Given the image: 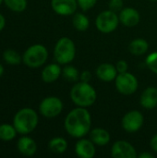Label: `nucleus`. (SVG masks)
I'll return each mask as SVG.
<instances>
[{"instance_id": "f257e3e1", "label": "nucleus", "mask_w": 157, "mask_h": 158, "mask_svg": "<svg viewBox=\"0 0 157 158\" xmlns=\"http://www.w3.org/2000/svg\"><path fill=\"white\" fill-rule=\"evenodd\" d=\"M92 117L86 107L78 106L72 109L66 117L64 127L68 135L73 138H83L90 132Z\"/></svg>"}, {"instance_id": "f03ea898", "label": "nucleus", "mask_w": 157, "mask_h": 158, "mask_svg": "<svg viewBox=\"0 0 157 158\" xmlns=\"http://www.w3.org/2000/svg\"><path fill=\"white\" fill-rule=\"evenodd\" d=\"M70 98L77 106L89 107L95 103L97 94L89 82L80 81L71 88Z\"/></svg>"}, {"instance_id": "7ed1b4c3", "label": "nucleus", "mask_w": 157, "mask_h": 158, "mask_svg": "<svg viewBox=\"0 0 157 158\" xmlns=\"http://www.w3.org/2000/svg\"><path fill=\"white\" fill-rule=\"evenodd\" d=\"M39 118L37 113L29 107L18 111L13 119V126L20 134H29L32 132L38 125Z\"/></svg>"}, {"instance_id": "20e7f679", "label": "nucleus", "mask_w": 157, "mask_h": 158, "mask_svg": "<svg viewBox=\"0 0 157 158\" xmlns=\"http://www.w3.org/2000/svg\"><path fill=\"white\" fill-rule=\"evenodd\" d=\"M76 56V46L74 42L68 37L60 38L54 49V56L60 65H67L73 61Z\"/></svg>"}, {"instance_id": "39448f33", "label": "nucleus", "mask_w": 157, "mask_h": 158, "mask_svg": "<svg viewBox=\"0 0 157 158\" xmlns=\"http://www.w3.org/2000/svg\"><path fill=\"white\" fill-rule=\"evenodd\" d=\"M48 57V51L43 44H37L30 46L23 54V63L30 68H39L43 66Z\"/></svg>"}, {"instance_id": "423d86ee", "label": "nucleus", "mask_w": 157, "mask_h": 158, "mask_svg": "<svg viewBox=\"0 0 157 158\" xmlns=\"http://www.w3.org/2000/svg\"><path fill=\"white\" fill-rule=\"evenodd\" d=\"M115 85L119 94L123 95H131L137 91L139 82L133 74L127 71L118 74L115 80Z\"/></svg>"}, {"instance_id": "0eeeda50", "label": "nucleus", "mask_w": 157, "mask_h": 158, "mask_svg": "<svg viewBox=\"0 0 157 158\" xmlns=\"http://www.w3.org/2000/svg\"><path fill=\"white\" fill-rule=\"evenodd\" d=\"M118 23L119 17L116 12L110 9L101 12L95 19L96 28L103 33H110L114 31L118 28Z\"/></svg>"}, {"instance_id": "6e6552de", "label": "nucleus", "mask_w": 157, "mask_h": 158, "mask_svg": "<svg viewBox=\"0 0 157 158\" xmlns=\"http://www.w3.org/2000/svg\"><path fill=\"white\" fill-rule=\"evenodd\" d=\"M63 110V103L56 96L45 97L39 106L40 113L48 118L57 117Z\"/></svg>"}, {"instance_id": "1a4fd4ad", "label": "nucleus", "mask_w": 157, "mask_h": 158, "mask_svg": "<svg viewBox=\"0 0 157 158\" xmlns=\"http://www.w3.org/2000/svg\"><path fill=\"white\" fill-rule=\"evenodd\" d=\"M143 116L140 111L131 110L124 115L121 120V125L127 132L133 133L140 131L143 125Z\"/></svg>"}, {"instance_id": "9d476101", "label": "nucleus", "mask_w": 157, "mask_h": 158, "mask_svg": "<svg viewBox=\"0 0 157 158\" xmlns=\"http://www.w3.org/2000/svg\"><path fill=\"white\" fill-rule=\"evenodd\" d=\"M111 156L115 158H136L137 151L134 146L127 141H118L111 148Z\"/></svg>"}, {"instance_id": "9b49d317", "label": "nucleus", "mask_w": 157, "mask_h": 158, "mask_svg": "<svg viewBox=\"0 0 157 158\" xmlns=\"http://www.w3.org/2000/svg\"><path fill=\"white\" fill-rule=\"evenodd\" d=\"M53 10L61 16H69L75 14L78 6L77 0H51Z\"/></svg>"}, {"instance_id": "f8f14e48", "label": "nucleus", "mask_w": 157, "mask_h": 158, "mask_svg": "<svg viewBox=\"0 0 157 158\" xmlns=\"http://www.w3.org/2000/svg\"><path fill=\"white\" fill-rule=\"evenodd\" d=\"M75 153L81 158H93L95 156V144L88 139L81 138L75 145Z\"/></svg>"}, {"instance_id": "ddd939ff", "label": "nucleus", "mask_w": 157, "mask_h": 158, "mask_svg": "<svg viewBox=\"0 0 157 158\" xmlns=\"http://www.w3.org/2000/svg\"><path fill=\"white\" fill-rule=\"evenodd\" d=\"M119 21L126 27H135L139 24L141 16L137 9L125 7L119 12Z\"/></svg>"}, {"instance_id": "4468645a", "label": "nucleus", "mask_w": 157, "mask_h": 158, "mask_svg": "<svg viewBox=\"0 0 157 158\" xmlns=\"http://www.w3.org/2000/svg\"><path fill=\"white\" fill-rule=\"evenodd\" d=\"M140 104L145 109H154L157 106V88L148 87L141 94Z\"/></svg>"}, {"instance_id": "2eb2a0df", "label": "nucleus", "mask_w": 157, "mask_h": 158, "mask_svg": "<svg viewBox=\"0 0 157 158\" xmlns=\"http://www.w3.org/2000/svg\"><path fill=\"white\" fill-rule=\"evenodd\" d=\"M118 74V72L117 70L116 66L109 64V63L101 64L96 69V75L103 81L109 82V81H115Z\"/></svg>"}, {"instance_id": "dca6fc26", "label": "nucleus", "mask_w": 157, "mask_h": 158, "mask_svg": "<svg viewBox=\"0 0 157 158\" xmlns=\"http://www.w3.org/2000/svg\"><path fill=\"white\" fill-rule=\"evenodd\" d=\"M17 148L21 155L25 156H32L37 151V144L31 138L23 136L18 141Z\"/></svg>"}, {"instance_id": "f3484780", "label": "nucleus", "mask_w": 157, "mask_h": 158, "mask_svg": "<svg viewBox=\"0 0 157 158\" xmlns=\"http://www.w3.org/2000/svg\"><path fill=\"white\" fill-rule=\"evenodd\" d=\"M62 74V69L58 64H49L42 71V80L46 83L56 81Z\"/></svg>"}, {"instance_id": "a211bd4d", "label": "nucleus", "mask_w": 157, "mask_h": 158, "mask_svg": "<svg viewBox=\"0 0 157 158\" xmlns=\"http://www.w3.org/2000/svg\"><path fill=\"white\" fill-rule=\"evenodd\" d=\"M90 140L97 146H105L110 142V134L105 129L95 128L90 131Z\"/></svg>"}, {"instance_id": "6ab92c4d", "label": "nucleus", "mask_w": 157, "mask_h": 158, "mask_svg": "<svg viewBox=\"0 0 157 158\" xmlns=\"http://www.w3.org/2000/svg\"><path fill=\"white\" fill-rule=\"evenodd\" d=\"M149 49V44L146 40L143 38H137L132 40L129 44L130 52L134 56L144 55Z\"/></svg>"}, {"instance_id": "aec40b11", "label": "nucleus", "mask_w": 157, "mask_h": 158, "mask_svg": "<svg viewBox=\"0 0 157 158\" xmlns=\"http://www.w3.org/2000/svg\"><path fill=\"white\" fill-rule=\"evenodd\" d=\"M48 148L52 153L63 154L68 149V142L62 137H55L48 143Z\"/></svg>"}, {"instance_id": "412c9836", "label": "nucleus", "mask_w": 157, "mask_h": 158, "mask_svg": "<svg viewBox=\"0 0 157 158\" xmlns=\"http://www.w3.org/2000/svg\"><path fill=\"white\" fill-rule=\"evenodd\" d=\"M72 24L76 30L80 31H85L90 26V20L86 15L82 13H75L72 19Z\"/></svg>"}, {"instance_id": "4be33fe9", "label": "nucleus", "mask_w": 157, "mask_h": 158, "mask_svg": "<svg viewBox=\"0 0 157 158\" xmlns=\"http://www.w3.org/2000/svg\"><path fill=\"white\" fill-rule=\"evenodd\" d=\"M17 130L14 126L9 124H2L0 125V140L8 142L13 140L17 135Z\"/></svg>"}, {"instance_id": "5701e85b", "label": "nucleus", "mask_w": 157, "mask_h": 158, "mask_svg": "<svg viewBox=\"0 0 157 158\" xmlns=\"http://www.w3.org/2000/svg\"><path fill=\"white\" fill-rule=\"evenodd\" d=\"M3 58L9 65H19L21 61L19 54L13 49H6L3 53Z\"/></svg>"}, {"instance_id": "b1692460", "label": "nucleus", "mask_w": 157, "mask_h": 158, "mask_svg": "<svg viewBox=\"0 0 157 158\" xmlns=\"http://www.w3.org/2000/svg\"><path fill=\"white\" fill-rule=\"evenodd\" d=\"M62 75L65 80L71 81V82H75L78 80H80L79 70L73 66H66L62 69Z\"/></svg>"}, {"instance_id": "393cba45", "label": "nucleus", "mask_w": 157, "mask_h": 158, "mask_svg": "<svg viewBox=\"0 0 157 158\" xmlns=\"http://www.w3.org/2000/svg\"><path fill=\"white\" fill-rule=\"evenodd\" d=\"M4 2L14 12H22L27 7V0H4Z\"/></svg>"}, {"instance_id": "a878e982", "label": "nucleus", "mask_w": 157, "mask_h": 158, "mask_svg": "<svg viewBox=\"0 0 157 158\" xmlns=\"http://www.w3.org/2000/svg\"><path fill=\"white\" fill-rule=\"evenodd\" d=\"M145 63L151 71L157 74V52L149 54L145 59Z\"/></svg>"}, {"instance_id": "bb28decb", "label": "nucleus", "mask_w": 157, "mask_h": 158, "mask_svg": "<svg viewBox=\"0 0 157 158\" xmlns=\"http://www.w3.org/2000/svg\"><path fill=\"white\" fill-rule=\"evenodd\" d=\"M77 2L81 9H82L83 11H87L95 6L97 0H77Z\"/></svg>"}, {"instance_id": "cd10ccee", "label": "nucleus", "mask_w": 157, "mask_h": 158, "mask_svg": "<svg viewBox=\"0 0 157 158\" xmlns=\"http://www.w3.org/2000/svg\"><path fill=\"white\" fill-rule=\"evenodd\" d=\"M123 0H110L109 1V4H108V6H109V9L118 13V12H120L122 9H123Z\"/></svg>"}, {"instance_id": "c85d7f7f", "label": "nucleus", "mask_w": 157, "mask_h": 158, "mask_svg": "<svg viewBox=\"0 0 157 158\" xmlns=\"http://www.w3.org/2000/svg\"><path fill=\"white\" fill-rule=\"evenodd\" d=\"M116 68H117V70L118 73H124V72L128 71L129 65L125 60H119V61H118Z\"/></svg>"}, {"instance_id": "c756f323", "label": "nucleus", "mask_w": 157, "mask_h": 158, "mask_svg": "<svg viewBox=\"0 0 157 158\" xmlns=\"http://www.w3.org/2000/svg\"><path fill=\"white\" fill-rule=\"evenodd\" d=\"M80 80L81 81H83V82H90V81L92 80L91 72L89 70H83L80 74Z\"/></svg>"}, {"instance_id": "7c9ffc66", "label": "nucleus", "mask_w": 157, "mask_h": 158, "mask_svg": "<svg viewBox=\"0 0 157 158\" xmlns=\"http://www.w3.org/2000/svg\"><path fill=\"white\" fill-rule=\"evenodd\" d=\"M150 144H151L152 149H153L155 152H156L157 153V134H155V135H154V136H153V138L151 139V143H150Z\"/></svg>"}, {"instance_id": "2f4dec72", "label": "nucleus", "mask_w": 157, "mask_h": 158, "mask_svg": "<svg viewBox=\"0 0 157 158\" xmlns=\"http://www.w3.org/2000/svg\"><path fill=\"white\" fill-rule=\"evenodd\" d=\"M6 25V19H5V17L0 13V31L4 29Z\"/></svg>"}, {"instance_id": "473e14b6", "label": "nucleus", "mask_w": 157, "mask_h": 158, "mask_svg": "<svg viewBox=\"0 0 157 158\" xmlns=\"http://www.w3.org/2000/svg\"><path fill=\"white\" fill-rule=\"evenodd\" d=\"M139 158H154V155L150 153H142L141 155H138Z\"/></svg>"}, {"instance_id": "72a5a7b5", "label": "nucleus", "mask_w": 157, "mask_h": 158, "mask_svg": "<svg viewBox=\"0 0 157 158\" xmlns=\"http://www.w3.org/2000/svg\"><path fill=\"white\" fill-rule=\"evenodd\" d=\"M4 74V67L0 64V77Z\"/></svg>"}, {"instance_id": "f704fd0d", "label": "nucleus", "mask_w": 157, "mask_h": 158, "mask_svg": "<svg viewBox=\"0 0 157 158\" xmlns=\"http://www.w3.org/2000/svg\"><path fill=\"white\" fill-rule=\"evenodd\" d=\"M3 1H4V0H0V5L2 4V2H3Z\"/></svg>"}, {"instance_id": "c9c22d12", "label": "nucleus", "mask_w": 157, "mask_h": 158, "mask_svg": "<svg viewBox=\"0 0 157 158\" xmlns=\"http://www.w3.org/2000/svg\"><path fill=\"white\" fill-rule=\"evenodd\" d=\"M151 1H157V0H151Z\"/></svg>"}]
</instances>
